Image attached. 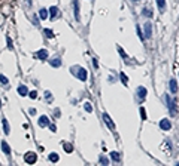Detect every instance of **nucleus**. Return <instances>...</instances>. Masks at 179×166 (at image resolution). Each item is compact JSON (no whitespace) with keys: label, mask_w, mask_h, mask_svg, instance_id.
Returning <instances> with one entry per match:
<instances>
[{"label":"nucleus","mask_w":179,"mask_h":166,"mask_svg":"<svg viewBox=\"0 0 179 166\" xmlns=\"http://www.w3.org/2000/svg\"><path fill=\"white\" fill-rule=\"evenodd\" d=\"M37 58H39V59H42V61H43V59H46V58H48V51L40 49V51L37 52Z\"/></svg>","instance_id":"4468645a"},{"label":"nucleus","mask_w":179,"mask_h":166,"mask_svg":"<svg viewBox=\"0 0 179 166\" xmlns=\"http://www.w3.org/2000/svg\"><path fill=\"white\" fill-rule=\"evenodd\" d=\"M151 34H152V25H151V22L148 21V22H145V34H143V37L149 39Z\"/></svg>","instance_id":"39448f33"},{"label":"nucleus","mask_w":179,"mask_h":166,"mask_svg":"<svg viewBox=\"0 0 179 166\" xmlns=\"http://www.w3.org/2000/svg\"><path fill=\"white\" fill-rule=\"evenodd\" d=\"M140 116H142L143 120H146V113H145V108H143V107H140Z\"/></svg>","instance_id":"c756f323"},{"label":"nucleus","mask_w":179,"mask_h":166,"mask_svg":"<svg viewBox=\"0 0 179 166\" xmlns=\"http://www.w3.org/2000/svg\"><path fill=\"white\" fill-rule=\"evenodd\" d=\"M99 162H100V163H103V165H109V160H108L105 156H102V157L99 159Z\"/></svg>","instance_id":"cd10ccee"},{"label":"nucleus","mask_w":179,"mask_h":166,"mask_svg":"<svg viewBox=\"0 0 179 166\" xmlns=\"http://www.w3.org/2000/svg\"><path fill=\"white\" fill-rule=\"evenodd\" d=\"M26 5H27V6H32V0H26Z\"/></svg>","instance_id":"72a5a7b5"},{"label":"nucleus","mask_w":179,"mask_h":166,"mask_svg":"<svg viewBox=\"0 0 179 166\" xmlns=\"http://www.w3.org/2000/svg\"><path fill=\"white\" fill-rule=\"evenodd\" d=\"M49 15H51V20L58 18V17H60V9H58L57 6H52V8L49 9Z\"/></svg>","instance_id":"423d86ee"},{"label":"nucleus","mask_w":179,"mask_h":166,"mask_svg":"<svg viewBox=\"0 0 179 166\" xmlns=\"http://www.w3.org/2000/svg\"><path fill=\"white\" fill-rule=\"evenodd\" d=\"M134 2H139V0H134Z\"/></svg>","instance_id":"e433bc0d"},{"label":"nucleus","mask_w":179,"mask_h":166,"mask_svg":"<svg viewBox=\"0 0 179 166\" xmlns=\"http://www.w3.org/2000/svg\"><path fill=\"white\" fill-rule=\"evenodd\" d=\"M111 159L114 160V162H121V156H120V153H117V151H112L111 153Z\"/></svg>","instance_id":"f3484780"},{"label":"nucleus","mask_w":179,"mask_h":166,"mask_svg":"<svg viewBox=\"0 0 179 166\" xmlns=\"http://www.w3.org/2000/svg\"><path fill=\"white\" fill-rule=\"evenodd\" d=\"M143 15H145V17H149V18H151V17H152V11H151L149 8H145V9H143Z\"/></svg>","instance_id":"393cba45"},{"label":"nucleus","mask_w":179,"mask_h":166,"mask_svg":"<svg viewBox=\"0 0 179 166\" xmlns=\"http://www.w3.org/2000/svg\"><path fill=\"white\" fill-rule=\"evenodd\" d=\"M166 101H167V105H169L170 113L175 116V114H176V108H175V102L172 101V96H170V95H166Z\"/></svg>","instance_id":"20e7f679"},{"label":"nucleus","mask_w":179,"mask_h":166,"mask_svg":"<svg viewBox=\"0 0 179 166\" xmlns=\"http://www.w3.org/2000/svg\"><path fill=\"white\" fill-rule=\"evenodd\" d=\"M160 128H161V130H170L172 129V122L169 119H161L160 120Z\"/></svg>","instance_id":"7ed1b4c3"},{"label":"nucleus","mask_w":179,"mask_h":166,"mask_svg":"<svg viewBox=\"0 0 179 166\" xmlns=\"http://www.w3.org/2000/svg\"><path fill=\"white\" fill-rule=\"evenodd\" d=\"M45 98H46L48 101H51V92H45Z\"/></svg>","instance_id":"2f4dec72"},{"label":"nucleus","mask_w":179,"mask_h":166,"mask_svg":"<svg viewBox=\"0 0 179 166\" xmlns=\"http://www.w3.org/2000/svg\"><path fill=\"white\" fill-rule=\"evenodd\" d=\"M29 95H30V98H32V99H36V98H37V92H36V91H32Z\"/></svg>","instance_id":"c85d7f7f"},{"label":"nucleus","mask_w":179,"mask_h":166,"mask_svg":"<svg viewBox=\"0 0 179 166\" xmlns=\"http://www.w3.org/2000/svg\"><path fill=\"white\" fill-rule=\"evenodd\" d=\"M24 160H26V163H36L37 156H36V153L29 151V153H26V154H24Z\"/></svg>","instance_id":"f03ea898"},{"label":"nucleus","mask_w":179,"mask_h":166,"mask_svg":"<svg viewBox=\"0 0 179 166\" xmlns=\"http://www.w3.org/2000/svg\"><path fill=\"white\" fill-rule=\"evenodd\" d=\"M63 148H64V151H67V153H72V151H73V145H72L70 142H64V144H63Z\"/></svg>","instance_id":"6ab92c4d"},{"label":"nucleus","mask_w":179,"mask_h":166,"mask_svg":"<svg viewBox=\"0 0 179 166\" xmlns=\"http://www.w3.org/2000/svg\"><path fill=\"white\" fill-rule=\"evenodd\" d=\"M39 126H42V128H45V126H48L49 125V119L46 117V116H42V117H39Z\"/></svg>","instance_id":"9b49d317"},{"label":"nucleus","mask_w":179,"mask_h":166,"mask_svg":"<svg viewBox=\"0 0 179 166\" xmlns=\"http://www.w3.org/2000/svg\"><path fill=\"white\" fill-rule=\"evenodd\" d=\"M43 33L46 34V37H48V39H52V37H54V31H52V30H49V28H45V30H43Z\"/></svg>","instance_id":"4be33fe9"},{"label":"nucleus","mask_w":179,"mask_h":166,"mask_svg":"<svg viewBox=\"0 0 179 166\" xmlns=\"http://www.w3.org/2000/svg\"><path fill=\"white\" fill-rule=\"evenodd\" d=\"M121 82H123L124 85H127V82H128V77H127L124 73H121Z\"/></svg>","instance_id":"bb28decb"},{"label":"nucleus","mask_w":179,"mask_h":166,"mask_svg":"<svg viewBox=\"0 0 179 166\" xmlns=\"http://www.w3.org/2000/svg\"><path fill=\"white\" fill-rule=\"evenodd\" d=\"M72 71H73V74L79 79V80H82V82H85L87 80V70L85 68H82V67H73L72 68Z\"/></svg>","instance_id":"f257e3e1"},{"label":"nucleus","mask_w":179,"mask_h":166,"mask_svg":"<svg viewBox=\"0 0 179 166\" xmlns=\"http://www.w3.org/2000/svg\"><path fill=\"white\" fill-rule=\"evenodd\" d=\"M49 64L52 67H60L61 65V59L60 58H52V59H49Z\"/></svg>","instance_id":"dca6fc26"},{"label":"nucleus","mask_w":179,"mask_h":166,"mask_svg":"<svg viewBox=\"0 0 179 166\" xmlns=\"http://www.w3.org/2000/svg\"><path fill=\"white\" fill-rule=\"evenodd\" d=\"M136 94L139 95V98H140V99H145V96H146V89H145L143 86H140V88H137Z\"/></svg>","instance_id":"f8f14e48"},{"label":"nucleus","mask_w":179,"mask_h":166,"mask_svg":"<svg viewBox=\"0 0 179 166\" xmlns=\"http://www.w3.org/2000/svg\"><path fill=\"white\" fill-rule=\"evenodd\" d=\"M169 89H170L172 94H176V92H178V83H176V80L172 79V80L169 82Z\"/></svg>","instance_id":"1a4fd4ad"},{"label":"nucleus","mask_w":179,"mask_h":166,"mask_svg":"<svg viewBox=\"0 0 179 166\" xmlns=\"http://www.w3.org/2000/svg\"><path fill=\"white\" fill-rule=\"evenodd\" d=\"M85 111H88V113H91L93 111V105H91V102H85Z\"/></svg>","instance_id":"b1692460"},{"label":"nucleus","mask_w":179,"mask_h":166,"mask_svg":"<svg viewBox=\"0 0 179 166\" xmlns=\"http://www.w3.org/2000/svg\"><path fill=\"white\" fill-rule=\"evenodd\" d=\"M2 125H3V129H5V133L8 135V133L11 132V128H9V123H8V120H6V119H3V120H2Z\"/></svg>","instance_id":"a211bd4d"},{"label":"nucleus","mask_w":179,"mask_h":166,"mask_svg":"<svg viewBox=\"0 0 179 166\" xmlns=\"http://www.w3.org/2000/svg\"><path fill=\"white\" fill-rule=\"evenodd\" d=\"M73 9H75V18L79 21V3H78V0H73Z\"/></svg>","instance_id":"ddd939ff"},{"label":"nucleus","mask_w":179,"mask_h":166,"mask_svg":"<svg viewBox=\"0 0 179 166\" xmlns=\"http://www.w3.org/2000/svg\"><path fill=\"white\" fill-rule=\"evenodd\" d=\"M93 64H94V67H97V65H99V64H97V59H96V58L93 59Z\"/></svg>","instance_id":"f704fd0d"},{"label":"nucleus","mask_w":179,"mask_h":166,"mask_svg":"<svg viewBox=\"0 0 179 166\" xmlns=\"http://www.w3.org/2000/svg\"><path fill=\"white\" fill-rule=\"evenodd\" d=\"M103 120L106 122V125H108L111 129H115V125H114V122L111 120V117H109V114H108V113H103Z\"/></svg>","instance_id":"6e6552de"},{"label":"nucleus","mask_w":179,"mask_h":166,"mask_svg":"<svg viewBox=\"0 0 179 166\" xmlns=\"http://www.w3.org/2000/svg\"><path fill=\"white\" fill-rule=\"evenodd\" d=\"M49 160L54 162V163L58 162V154H57V153H51V154H49Z\"/></svg>","instance_id":"5701e85b"},{"label":"nucleus","mask_w":179,"mask_h":166,"mask_svg":"<svg viewBox=\"0 0 179 166\" xmlns=\"http://www.w3.org/2000/svg\"><path fill=\"white\" fill-rule=\"evenodd\" d=\"M6 42H8V48L12 51L14 48H12V40H11V37H6Z\"/></svg>","instance_id":"7c9ffc66"},{"label":"nucleus","mask_w":179,"mask_h":166,"mask_svg":"<svg viewBox=\"0 0 179 166\" xmlns=\"http://www.w3.org/2000/svg\"><path fill=\"white\" fill-rule=\"evenodd\" d=\"M0 82H2V85H8V83H9V80H8L3 74H0Z\"/></svg>","instance_id":"a878e982"},{"label":"nucleus","mask_w":179,"mask_h":166,"mask_svg":"<svg viewBox=\"0 0 179 166\" xmlns=\"http://www.w3.org/2000/svg\"><path fill=\"white\" fill-rule=\"evenodd\" d=\"M2 150H3L5 154H11V147L6 141H2Z\"/></svg>","instance_id":"2eb2a0df"},{"label":"nucleus","mask_w":179,"mask_h":166,"mask_svg":"<svg viewBox=\"0 0 179 166\" xmlns=\"http://www.w3.org/2000/svg\"><path fill=\"white\" fill-rule=\"evenodd\" d=\"M49 128H51V130H52V132H55V130H57V128H55V125H49Z\"/></svg>","instance_id":"473e14b6"},{"label":"nucleus","mask_w":179,"mask_h":166,"mask_svg":"<svg viewBox=\"0 0 179 166\" xmlns=\"http://www.w3.org/2000/svg\"><path fill=\"white\" fill-rule=\"evenodd\" d=\"M160 148H161V150H164L167 156H170V153H172V148H170V142H169V141H164V142L160 145Z\"/></svg>","instance_id":"0eeeda50"},{"label":"nucleus","mask_w":179,"mask_h":166,"mask_svg":"<svg viewBox=\"0 0 179 166\" xmlns=\"http://www.w3.org/2000/svg\"><path fill=\"white\" fill-rule=\"evenodd\" d=\"M39 17H40V18H42V20H46V18H48V11H46V9H43V8H42V9H40V11H39Z\"/></svg>","instance_id":"412c9836"},{"label":"nucleus","mask_w":179,"mask_h":166,"mask_svg":"<svg viewBox=\"0 0 179 166\" xmlns=\"http://www.w3.org/2000/svg\"><path fill=\"white\" fill-rule=\"evenodd\" d=\"M0 108H2V101H0Z\"/></svg>","instance_id":"c9c22d12"},{"label":"nucleus","mask_w":179,"mask_h":166,"mask_svg":"<svg viewBox=\"0 0 179 166\" xmlns=\"http://www.w3.org/2000/svg\"><path fill=\"white\" fill-rule=\"evenodd\" d=\"M157 6H158L160 11H164V8H166V0H157Z\"/></svg>","instance_id":"aec40b11"},{"label":"nucleus","mask_w":179,"mask_h":166,"mask_svg":"<svg viewBox=\"0 0 179 166\" xmlns=\"http://www.w3.org/2000/svg\"><path fill=\"white\" fill-rule=\"evenodd\" d=\"M18 94H20L21 96H27V95H29V89H27V86L20 85V86H18Z\"/></svg>","instance_id":"9d476101"}]
</instances>
